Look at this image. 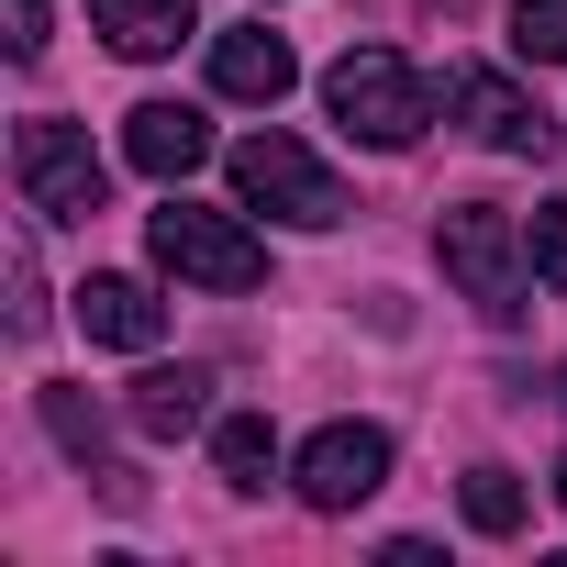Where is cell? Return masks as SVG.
<instances>
[{"instance_id":"9c48e42d","label":"cell","mask_w":567,"mask_h":567,"mask_svg":"<svg viewBox=\"0 0 567 567\" xmlns=\"http://www.w3.org/2000/svg\"><path fill=\"white\" fill-rule=\"evenodd\" d=\"M290 79H301V56H290V34H267V23H234V34H212V90L223 101H290Z\"/></svg>"},{"instance_id":"7a4b0ae2","label":"cell","mask_w":567,"mask_h":567,"mask_svg":"<svg viewBox=\"0 0 567 567\" xmlns=\"http://www.w3.org/2000/svg\"><path fill=\"white\" fill-rule=\"evenodd\" d=\"M223 167H234V200H245V212L290 223V234H334V223H346V189H334V167H323L301 134H278V123H267V134H245Z\"/></svg>"},{"instance_id":"7c38bea8","label":"cell","mask_w":567,"mask_h":567,"mask_svg":"<svg viewBox=\"0 0 567 567\" xmlns=\"http://www.w3.org/2000/svg\"><path fill=\"white\" fill-rule=\"evenodd\" d=\"M90 23H101L112 56H167V45L200 34V0H90Z\"/></svg>"},{"instance_id":"5b68a950","label":"cell","mask_w":567,"mask_h":567,"mask_svg":"<svg viewBox=\"0 0 567 567\" xmlns=\"http://www.w3.org/2000/svg\"><path fill=\"white\" fill-rule=\"evenodd\" d=\"M12 178H23V212H34V223H90L101 189H112V167L90 156V134L56 123V112H34V123L12 134Z\"/></svg>"},{"instance_id":"277c9868","label":"cell","mask_w":567,"mask_h":567,"mask_svg":"<svg viewBox=\"0 0 567 567\" xmlns=\"http://www.w3.org/2000/svg\"><path fill=\"white\" fill-rule=\"evenodd\" d=\"M145 245H156L167 278H189V290H256V278H267V245L234 212L178 200V189H167V212H145Z\"/></svg>"},{"instance_id":"8992f818","label":"cell","mask_w":567,"mask_h":567,"mask_svg":"<svg viewBox=\"0 0 567 567\" xmlns=\"http://www.w3.org/2000/svg\"><path fill=\"white\" fill-rule=\"evenodd\" d=\"M290 478H301L312 512H357V501L390 489V434H379V423H323V434L290 456Z\"/></svg>"},{"instance_id":"d6986e66","label":"cell","mask_w":567,"mask_h":567,"mask_svg":"<svg viewBox=\"0 0 567 567\" xmlns=\"http://www.w3.org/2000/svg\"><path fill=\"white\" fill-rule=\"evenodd\" d=\"M12 56H45V0H12V34H0Z\"/></svg>"},{"instance_id":"44dd1931","label":"cell","mask_w":567,"mask_h":567,"mask_svg":"<svg viewBox=\"0 0 567 567\" xmlns=\"http://www.w3.org/2000/svg\"><path fill=\"white\" fill-rule=\"evenodd\" d=\"M556 401H567V368H556Z\"/></svg>"},{"instance_id":"52a82bcc","label":"cell","mask_w":567,"mask_h":567,"mask_svg":"<svg viewBox=\"0 0 567 567\" xmlns=\"http://www.w3.org/2000/svg\"><path fill=\"white\" fill-rule=\"evenodd\" d=\"M445 112H456L489 156H556V123H545L501 68H445Z\"/></svg>"},{"instance_id":"30bf717a","label":"cell","mask_w":567,"mask_h":567,"mask_svg":"<svg viewBox=\"0 0 567 567\" xmlns=\"http://www.w3.org/2000/svg\"><path fill=\"white\" fill-rule=\"evenodd\" d=\"M123 423H134V434H156V445L200 434V423H212V368H145V379L123 390Z\"/></svg>"},{"instance_id":"5bb4252c","label":"cell","mask_w":567,"mask_h":567,"mask_svg":"<svg viewBox=\"0 0 567 567\" xmlns=\"http://www.w3.org/2000/svg\"><path fill=\"white\" fill-rule=\"evenodd\" d=\"M212 467H223V489H267L278 478V434L256 412H234V423H212Z\"/></svg>"},{"instance_id":"ffe728a7","label":"cell","mask_w":567,"mask_h":567,"mask_svg":"<svg viewBox=\"0 0 567 567\" xmlns=\"http://www.w3.org/2000/svg\"><path fill=\"white\" fill-rule=\"evenodd\" d=\"M556 512H567V467H556Z\"/></svg>"},{"instance_id":"ba28073f","label":"cell","mask_w":567,"mask_h":567,"mask_svg":"<svg viewBox=\"0 0 567 567\" xmlns=\"http://www.w3.org/2000/svg\"><path fill=\"white\" fill-rule=\"evenodd\" d=\"M123 156H134V178L178 189V178L212 156V123H200L189 101H134V123H123Z\"/></svg>"},{"instance_id":"4fadbf2b","label":"cell","mask_w":567,"mask_h":567,"mask_svg":"<svg viewBox=\"0 0 567 567\" xmlns=\"http://www.w3.org/2000/svg\"><path fill=\"white\" fill-rule=\"evenodd\" d=\"M45 434H56V445H68V456H79V467H90L112 501H145V478H134V467H112V445H101V412H90L79 390H45Z\"/></svg>"},{"instance_id":"3957f363","label":"cell","mask_w":567,"mask_h":567,"mask_svg":"<svg viewBox=\"0 0 567 567\" xmlns=\"http://www.w3.org/2000/svg\"><path fill=\"white\" fill-rule=\"evenodd\" d=\"M434 256H445V278L478 301V323H523V290H534V256H523V223L501 212V200H456L445 223H434Z\"/></svg>"},{"instance_id":"8fae6325","label":"cell","mask_w":567,"mask_h":567,"mask_svg":"<svg viewBox=\"0 0 567 567\" xmlns=\"http://www.w3.org/2000/svg\"><path fill=\"white\" fill-rule=\"evenodd\" d=\"M79 323H90V346H123V357H145V346L167 334V301L145 290V278H90V290H79Z\"/></svg>"},{"instance_id":"9a60e30c","label":"cell","mask_w":567,"mask_h":567,"mask_svg":"<svg viewBox=\"0 0 567 567\" xmlns=\"http://www.w3.org/2000/svg\"><path fill=\"white\" fill-rule=\"evenodd\" d=\"M512 56L567 68V0H512Z\"/></svg>"},{"instance_id":"2e32d148","label":"cell","mask_w":567,"mask_h":567,"mask_svg":"<svg viewBox=\"0 0 567 567\" xmlns=\"http://www.w3.org/2000/svg\"><path fill=\"white\" fill-rule=\"evenodd\" d=\"M467 523L478 534H523V478L512 467H467Z\"/></svg>"},{"instance_id":"ac0fdd59","label":"cell","mask_w":567,"mask_h":567,"mask_svg":"<svg viewBox=\"0 0 567 567\" xmlns=\"http://www.w3.org/2000/svg\"><path fill=\"white\" fill-rule=\"evenodd\" d=\"M12 334H23V346L45 334V278H34V245H23V234H12Z\"/></svg>"},{"instance_id":"6da1fadb","label":"cell","mask_w":567,"mask_h":567,"mask_svg":"<svg viewBox=\"0 0 567 567\" xmlns=\"http://www.w3.org/2000/svg\"><path fill=\"white\" fill-rule=\"evenodd\" d=\"M323 112H334L357 145L401 156V145H423V123H434V79H423L401 45H346V56L323 68Z\"/></svg>"},{"instance_id":"e0dca14e","label":"cell","mask_w":567,"mask_h":567,"mask_svg":"<svg viewBox=\"0 0 567 567\" xmlns=\"http://www.w3.org/2000/svg\"><path fill=\"white\" fill-rule=\"evenodd\" d=\"M523 256H534V278H545V290H567V200H534Z\"/></svg>"}]
</instances>
